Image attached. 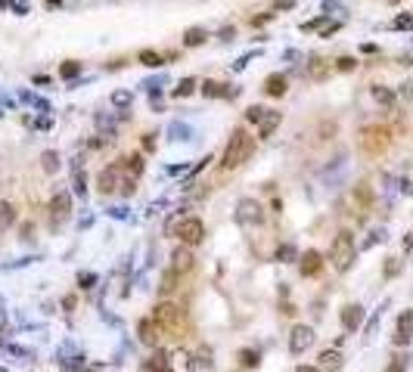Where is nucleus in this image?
Returning a JSON list of instances; mask_svg holds the SVG:
<instances>
[{"instance_id": "nucleus-1", "label": "nucleus", "mask_w": 413, "mask_h": 372, "mask_svg": "<svg viewBox=\"0 0 413 372\" xmlns=\"http://www.w3.org/2000/svg\"><path fill=\"white\" fill-rule=\"evenodd\" d=\"M255 152V143H252V137L245 134V127H236V131L230 134L227 140V149L221 152V161H218V168L221 171H233V168H239L245 158H249Z\"/></svg>"}, {"instance_id": "nucleus-2", "label": "nucleus", "mask_w": 413, "mask_h": 372, "mask_svg": "<svg viewBox=\"0 0 413 372\" xmlns=\"http://www.w3.org/2000/svg\"><path fill=\"white\" fill-rule=\"evenodd\" d=\"M354 254H357V248H354V236L348 230H342L339 236L333 239V248H329V261H333L336 270H348Z\"/></svg>"}, {"instance_id": "nucleus-3", "label": "nucleus", "mask_w": 413, "mask_h": 372, "mask_svg": "<svg viewBox=\"0 0 413 372\" xmlns=\"http://www.w3.org/2000/svg\"><path fill=\"white\" fill-rule=\"evenodd\" d=\"M152 320L159 323L162 332H171V329H180L183 313H180V307H177L174 301H159L156 310H152Z\"/></svg>"}, {"instance_id": "nucleus-4", "label": "nucleus", "mask_w": 413, "mask_h": 372, "mask_svg": "<svg viewBox=\"0 0 413 372\" xmlns=\"http://www.w3.org/2000/svg\"><path fill=\"white\" fill-rule=\"evenodd\" d=\"M174 236L183 242V245H199L205 236V224L199 217H180L174 224Z\"/></svg>"}, {"instance_id": "nucleus-5", "label": "nucleus", "mask_w": 413, "mask_h": 372, "mask_svg": "<svg viewBox=\"0 0 413 372\" xmlns=\"http://www.w3.org/2000/svg\"><path fill=\"white\" fill-rule=\"evenodd\" d=\"M121 174H124V161H115V165L103 168V171H100V177H97L100 192H115L118 186H121Z\"/></svg>"}, {"instance_id": "nucleus-6", "label": "nucleus", "mask_w": 413, "mask_h": 372, "mask_svg": "<svg viewBox=\"0 0 413 372\" xmlns=\"http://www.w3.org/2000/svg\"><path fill=\"white\" fill-rule=\"evenodd\" d=\"M311 344H314V329H311V326H304V323H298L292 329V335H289V351L292 354H304Z\"/></svg>"}, {"instance_id": "nucleus-7", "label": "nucleus", "mask_w": 413, "mask_h": 372, "mask_svg": "<svg viewBox=\"0 0 413 372\" xmlns=\"http://www.w3.org/2000/svg\"><path fill=\"white\" fill-rule=\"evenodd\" d=\"M47 211L53 214V220H65L68 214H72V192L59 189L50 195V205H47Z\"/></svg>"}, {"instance_id": "nucleus-8", "label": "nucleus", "mask_w": 413, "mask_h": 372, "mask_svg": "<svg viewBox=\"0 0 413 372\" xmlns=\"http://www.w3.org/2000/svg\"><path fill=\"white\" fill-rule=\"evenodd\" d=\"M193 264H196V258H193L190 245H177V248L171 251V273L183 276V273H190V270H193Z\"/></svg>"}, {"instance_id": "nucleus-9", "label": "nucleus", "mask_w": 413, "mask_h": 372, "mask_svg": "<svg viewBox=\"0 0 413 372\" xmlns=\"http://www.w3.org/2000/svg\"><path fill=\"white\" fill-rule=\"evenodd\" d=\"M236 220H239V224H261L264 220L261 205H258L255 199H242L239 205H236Z\"/></svg>"}, {"instance_id": "nucleus-10", "label": "nucleus", "mask_w": 413, "mask_h": 372, "mask_svg": "<svg viewBox=\"0 0 413 372\" xmlns=\"http://www.w3.org/2000/svg\"><path fill=\"white\" fill-rule=\"evenodd\" d=\"M320 267H323V254L317 251V248H308V251L301 254V261H298V273L311 279V276L320 273Z\"/></svg>"}, {"instance_id": "nucleus-11", "label": "nucleus", "mask_w": 413, "mask_h": 372, "mask_svg": "<svg viewBox=\"0 0 413 372\" xmlns=\"http://www.w3.org/2000/svg\"><path fill=\"white\" fill-rule=\"evenodd\" d=\"M137 335H140V341H143V344L156 347L162 329H159V323H156V320H140V323H137Z\"/></svg>"}, {"instance_id": "nucleus-12", "label": "nucleus", "mask_w": 413, "mask_h": 372, "mask_svg": "<svg viewBox=\"0 0 413 372\" xmlns=\"http://www.w3.org/2000/svg\"><path fill=\"white\" fill-rule=\"evenodd\" d=\"M360 323H363V307L360 304H348L345 310H342V326H345V332L360 329Z\"/></svg>"}, {"instance_id": "nucleus-13", "label": "nucleus", "mask_w": 413, "mask_h": 372, "mask_svg": "<svg viewBox=\"0 0 413 372\" xmlns=\"http://www.w3.org/2000/svg\"><path fill=\"white\" fill-rule=\"evenodd\" d=\"M413 338V310H404L398 317V335H395V344H407Z\"/></svg>"}, {"instance_id": "nucleus-14", "label": "nucleus", "mask_w": 413, "mask_h": 372, "mask_svg": "<svg viewBox=\"0 0 413 372\" xmlns=\"http://www.w3.org/2000/svg\"><path fill=\"white\" fill-rule=\"evenodd\" d=\"M286 90H289V81H286V75H267L264 78V93L267 96H286Z\"/></svg>"}, {"instance_id": "nucleus-15", "label": "nucleus", "mask_w": 413, "mask_h": 372, "mask_svg": "<svg viewBox=\"0 0 413 372\" xmlns=\"http://www.w3.org/2000/svg\"><path fill=\"white\" fill-rule=\"evenodd\" d=\"M363 146H367L370 152H376V149L388 146V131H382V127H373V131H363Z\"/></svg>"}, {"instance_id": "nucleus-16", "label": "nucleus", "mask_w": 413, "mask_h": 372, "mask_svg": "<svg viewBox=\"0 0 413 372\" xmlns=\"http://www.w3.org/2000/svg\"><path fill=\"white\" fill-rule=\"evenodd\" d=\"M227 87H230V84H221V81H215V78H211V81H202V84H199V90H202L208 99H218V96H233L236 90H227Z\"/></svg>"}, {"instance_id": "nucleus-17", "label": "nucleus", "mask_w": 413, "mask_h": 372, "mask_svg": "<svg viewBox=\"0 0 413 372\" xmlns=\"http://www.w3.org/2000/svg\"><path fill=\"white\" fill-rule=\"evenodd\" d=\"M317 369H323V372H336L342 369V354H339V347H329V351L320 354V363H317Z\"/></svg>"}, {"instance_id": "nucleus-18", "label": "nucleus", "mask_w": 413, "mask_h": 372, "mask_svg": "<svg viewBox=\"0 0 413 372\" xmlns=\"http://www.w3.org/2000/svg\"><path fill=\"white\" fill-rule=\"evenodd\" d=\"M351 199H354V205L360 208V214H363V211H370V205H373V192H370V186H367V183H357V186H354V192H351Z\"/></svg>"}, {"instance_id": "nucleus-19", "label": "nucleus", "mask_w": 413, "mask_h": 372, "mask_svg": "<svg viewBox=\"0 0 413 372\" xmlns=\"http://www.w3.org/2000/svg\"><path fill=\"white\" fill-rule=\"evenodd\" d=\"M370 96L379 102L382 109H395V90H388V87H382V84H373V87H370Z\"/></svg>"}, {"instance_id": "nucleus-20", "label": "nucleus", "mask_w": 413, "mask_h": 372, "mask_svg": "<svg viewBox=\"0 0 413 372\" xmlns=\"http://www.w3.org/2000/svg\"><path fill=\"white\" fill-rule=\"evenodd\" d=\"M280 124H283V115H280V112H267V118L261 121V127H258V137H261V140H267V137L274 134Z\"/></svg>"}, {"instance_id": "nucleus-21", "label": "nucleus", "mask_w": 413, "mask_h": 372, "mask_svg": "<svg viewBox=\"0 0 413 372\" xmlns=\"http://www.w3.org/2000/svg\"><path fill=\"white\" fill-rule=\"evenodd\" d=\"M140 62L149 65V68H159V65H165V62H174V53H171V56H162V53H156V50H143V53H140Z\"/></svg>"}, {"instance_id": "nucleus-22", "label": "nucleus", "mask_w": 413, "mask_h": 372, "mask_svg": "<svg viewBox=\"0 0 413 372\" xmlns=\"http://www.w3.org/2000/svg\"><path fill=\"white\" fill-rule=\"evenodd\" d=\"M196 78H180V84H177L174 90H171V96L174 99H183V96H193V93H196Z\"/></svg>"}, {"instance_id": "nucleus-23", "label": "nucleus", "mask_w": 413, "mask_h": 372, "mask_svg": "<svg viewBox=\"0 0 413 372\" xmlns=\"http://www.w3.org/2000/svg\"><path fill=\"white\" fill-rule=\"evenodd\" d=\"M143 168H146V158H143V155H127V158H124V171L131 174V180L140 177V174H143Z\"/></svg>"}, {"instance_id": "nucleus-24", "label": "nucleus", "mask_w": 413, "mask_h": 372, "mask_svg": "<svg viewBox=\"0 0 413 372\" xmlns=\"http://www.w3.org/2000/svg\"><path fill=\"white\" fill-rule=\"evenodd\" d=\"M295 258H298V251H295V245H289V242L277 245V251H274V261H280V264H292Z\"/></svg>"}, {"instance_id": "nucleus-25", "label": "nucleus", "mask_w": 413, "mask_h": 372, "mask_svg": "<svg viewBox=\"0 0 413 372\" xmlns=\"http://www.w3.org/2000/svg\"><path fill=\"white\" fill-rule=\"evenodd\" d=\"M146 366H149L152 372H171V357L165 354V351H156V357H152Z\"/></svg>"}, {"instance_id": "nucleus-26", "label": "nucleus", "mask_w": 413, "mask_h": 372, "mask_svg": "<svg viewBox=\"0 0 413 372\" xmlns=\"http://www.w3.org/2000/svg\"><path fill=\"white\" fill-rule=\"evenodd\" d=\"M190 372L193 369V360H190V354H186V351H177L174 357H171V372Z\"/></svg>"}, {"instance_id": "nucleus-27", "label": "nucleus", "mask_w": 413, "mask_h": 372, "mask_svg": "<svg viewBox=\"0 0 413 372\" xmlns=\"http://www.w3.org/2000/svg\"><path fill=\"white\" fill-rule=\"evenodd\" d=\"M13 224H16V208L9 202H0V230H6Z\"/></svg>"}, {"instance_id": "nucleus-28", "label": "nucleus", "mask_w": 413, "mask_h": 372, "mask_svg": "<svg viewBox=\"0 0 413 372\" xmlns=\"http://www.w3.org/2000/svg\"><path fill=\"white\" fill-rule=\"evenodd\" d=\"M205 28H186V34H183V46H199V44H205Z\"/></svg>"}, {"instance_id": "nucleus-29", "label": "nucleus", "mask_w": 413, "mask_h": 372, "mask_svg": "<svg viewBox=\"0 0 413 372\" xmlns=\"http://www.w3.org/2000/svg\"><path fill=\"white\" fill-rule=\"evenodd\" d=\"M264 118H267L264 106H249V109H245V121H249V124H261Z\"/></svg>"}, {"instance_id": "nucleus-30", "label": "nucleus", "mask_w": 413, "mask_h": 372, "mask_svg": "<svg viewBox=\"0 0 413 372\" xmlns=\"http://www.w3.org/2000/svg\"><path fill=\"white\" fill-rule=\"evenodd\" d=\"M41 165H44L47 174H56V171H59V155L50 149V152H44V155H41Z\"/></svg>"}, {"instance_id": "nucleus-31", "label": "nucleus", "mask_w": 413, "mask_h": 372, "mask_svg": "<svg viewBox=\"0 0 413 372\" xmlns=\"http://www.w3.org/2000/svg\"><path fill=\"white\" fill-rule=\"evenodd\" d=\"M239 363L249 366V369H255L258 363H261V354H258V351H239Z\"/></svg>"}, {"instance_id": "nucleus-32", "label": "nucleus", "mask_w": 413, "mask_h": 372, "mask_svg": "<svg viewBox=\"0 0 413 372\" xmlns=\"http://www.w3.org/2000/svg\"><path fill=\"white\" fill-rule=\"evenodd\" d=\"M75 195H78V199H87V177H84V171H75Z\"/></svg>"}, {"instance_id": "nucleus-33", "label": "nucleus", "mask_w": 413, "mask_h": 372, "mask_svg": "<svg viewBox=\"0 0 413 372\" xmlns=\"http://www.w3.org/2000/svg\"><path fill=\"white\" fill-rule=\"evenodd\" d=\"M131 99H134V93H127V90H115L112 93V102L118 109H127V106H131Z\"/></svg>"}, {"instance_id": "nucleus-34", "label": "nucleus", "mask_w": 413, "mask_h": 372, "mask_svg": "<svg viewBox=\"0 0 413 372\" xmlns=\"http://www.w3.org/2000/svg\"><path fill=\"white\" fill-rule=\"evenodd\" d=\"M59 75H62L65 81H72L75 75H81V62H62V68H59Z\"/></svg>"}, {"instance_id": "nucleus-35", "label": "nucleus", "mask_w": 413, "mask_h": 372, "mask_svg": "<svg viewBox=\"0 0 413 372\" xmlns=\"http://www.w3.org/2000/svg\"><path fill=\"white\" fill-rule=\"evenodd\" d=\"M174 288H177V273H165V279H162V295H171L174 292Z\"/></svg>"}, {"instance_id": "nucleus-36", "label": "nucleus", "mask_w": 413, "mask_h": 372, "mask_svg": "<svg viewBox=\"0 0 413 372\" xmlns=\"http://www.w3.org/2000/svg\"><path fill=\"white\" fill-rule=\"evenodd\" d=\"M78 285L81 288H93V285H97V273H78Z\"/></svg>"}, {"instance_id": "nucleus-37", "label": "nucleus", "mask_w": 413, "mask_h": 372, "mask_svg": "<svg viewBox=\"0 0 413 372\" xmlns=\"http://www.w3.org/2000/svg\"><path fill=\"white\" fill-rule=\"evenodd\" d=\"M354 65H357V59H354V56H342V59H336V68H339V72H351Z\"/></svg>"}, {"instance_id": "nucleus-38", "label": "nucleus", "mask_w": 413, "mask_h": 372, "mask_svg": "<svg viewBox=\"0 0 413 372\" xmlns=\"http://www.w3.org/2000/svg\"><path fill=\"white\" fill-rule=\"evenodd\" d=\"M171 134H174V140H186V137H190V127H183V124H171Z\"/></svg>"}, {"instance_id": "nucleus-39", "label": "nucleus", "mask_w": 413, "mask_h": 372, "mask_svg": "<svg viewBox=\"0 0 413 372\" xmlns=\"http://www.w3.org/2000/svg\"><path fill=\"white\" fill-rule=\"evenodd\" d=\"M398 270H401V264H398V258H388V264H385V276H388V279H392V276H395Z\"/></svg>"}, {"instance_id": "nucleus-40", "label": "nucleus", "mask_w": 413, "mask_h": 372, "mask_svg": "<svg viewBox=\"0 0 413 372\" xmlns=\"http://www.w3.org/2000/svg\"><path fill=\"white\" fill-rule=\"evenodd\" d=\"M395 28H404V31L413 28V16H398V19H395Z\"/></svg>"}, {"instance_id": "nucleus-41", "label": "nucleus", "mask_w": 413, "mask_h": 372, "mask_svg": "<svg viewBox=\"0 0 413 372\" xmlns=\"http://www.w3.org/2000/svg\"><path fill=\"white\" fill-rule=\"evenodd\" d=\"M106 143H109V137H103V134H97V137H93V140H90V149H103Z\"/></svg>"}, {"instance_id": "nucleus-42", "label": "nucleus", "mask_w": 413, "mask_h": 372, "mask_svg": "<svg viewBox=\"0 0 413 372\" xmlns=\"http://www.w3.org/2000/svg\"><path fill=\"white\" fill-rule=\"evenodd\" d=\"M326 22V16H320V19H311V22H304V31H314V28H320Z\"/></svg>"}, {"instance_id": "nucleus-43", "label": "nucleus", "mask_w": 413, "mask_h": 372, "mask_svg": "<svg viewBox=\"0 0 413 372\" xmlns=\"http://www.w3.org/2000/svg\"><path fill=\"white\" fill-rule=\"evenodd\" d=\"M156 134H149V137H143V149L146 152H156V140H152Z\"/></svg>"}, {"instance_id": "nucleus-44", "label": "nucleus", "mask_w": 413, "mask_h": 372, "mask_svg": "<svg viewBox=\"0 0 413 372\" xmlns=\"http://www.w3.org/2000/svg\"><path fill=\"white\" fill-rule=\"evenodd\" d=\"M295 0H274V9H292Z\"/></svg>"}, {"instance_id": "nucleus-45", "label": "nucleus", "mask_w": 413, "mask_h": 372, "mask_svg": "<svg viewBox=\"0 0 413 372\" xmlns=\"http://www.w3.org/2000/svg\"><path fill=\"white\" fill-rule=\"evenodd\" d=\"M34 84H38V87H50V75H34Z\"/></svg>"}, {"instance_id": "nucleus-46", "label": "nucleus", "mask_w": 413, "mask_h": 372, "mask_svg": "<svg viewBox=\"0 0 413 372\" xmlns=\"http://www.w3.org/2000/svg\"><path fill=\"white\" fill-rule=\"evenodd\" d=\"M385 372H404V360H395V363H392V366H388Z\"/></svg>"}, {"instance_id": "nucleus-47", "label": "nucleus", "mask_w": 413, "mask_h": 372, "mask_svg": "<svg viewBox=\"0 0 413 372\" xmlns=\"http://www.w3.org/2000/svg\"><path fill=\"white\" fill-rule=\"evenodd\" d=\"M339 31V22H333V25H326V31H323V38H329V34H336Z\"/></svg>"}, {"instance_id": "nucleus-48", "label": "nucleus", "mask_w": 413, "mask_h": 372, "mask_svg": "<svg viewBox=\"0 0 413 372\" xmlns=\"http://www.w3.org/2000/svg\"><path fill=\"white\" fill-rule=\"evenodd\" d=\"M295 372H320V369H317V366H298Z\"/></svg>"}, {"instance_id": "nucleus-49", "label": "nucleus", "mask_w": 413, "mask_h": 372, "mask_svg": "<svg viewBox=\"0 0 413 372\" xmlns=\"http://www.w3.org/2000/svg\"><path fill=\"white\" fill-rule=\"evenodd\" d=\"M407 96L413 99V81H410V84H407Z\"/></svg>"}, {"instance_id": "nucleus-50", "label": "nucleus", "mask_w": 413, "mask_h": 372, "mask_svg": "<svg viewBox=\"0 0 413 372\" xmlns=\"http://www.w3.org/2000/svg\"><path fill=\"white\" fill-rule=\"evenodd\" d=\"M65 372H87V369H65Z\"/></svg>"}, {"instance_id": "nucleus-51", "label": "nucleus", "mask_w": 413, "mask_h": 372, "mask_svg": "<svg viewBox=\"0 0 413 372\" xmlns=\"http://www.w3.org/2000/svg\"><path fill=\"white\" fill-rule=\"evenodd\" d=\"M392 3H398V0H392Z\"/></svg>"}]
</instances>
